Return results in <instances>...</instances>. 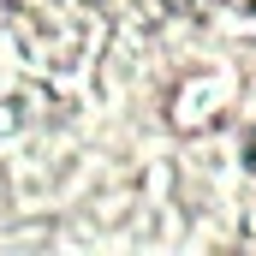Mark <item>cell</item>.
<instances>
[]
</instances>
